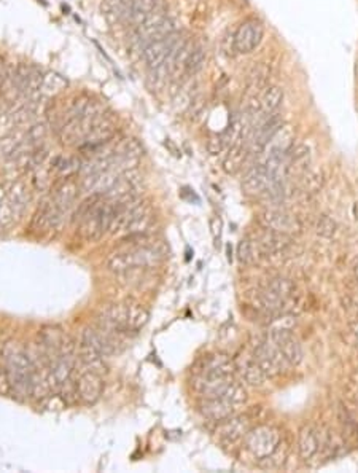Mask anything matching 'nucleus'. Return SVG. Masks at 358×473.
Wrapping results in <instances>:
<instances>
[{
    "mask_svg": "<svg viewBox=\"0 0 358 473\" xmlns=\"http://www.w3.org/2000/svg\"><path fill=\"white\" fill-rule=\"evenodd\" d=\"M125 246L110 253L107 258V268L115 275L155 268L168 253L163 242L153 241L147 234L129 236L125 238Z\"/></svg>",
    "mask_w": 358,
    "mask_h": 473,
    "instance_id": "f257e3e1",
    "label": "nucleus"
},
{
    "mask_svg": "<svg viewBox=\"0 0 358 473\" xmlns=\"http://www.w3.org/2000/svg\"><path fill=\"white\" fill-rule=\"evenodd\" d=\"M233 373V364L226 356H207L196 370L193 385L202 398H217L236 381Z\"/></svg>",
    "mask_w": 358,
    "mask_h": 473,
    "instance_id": "f03ea898",
    "label": "nucleus"
},
{
    "mask_svg": "<svg viewBox=\"0 0 358 473\" xmlns=\"http://www.w3.org/2000/svg\"><path fill=\"white\" fill-rule=\"evenodd\" d=\"M155 225V212L152 206L142 199L115 204V215L109 233L112 236H140L147 234Z\"/></svg>",
    "mask_w": 358,
    "mask_h": 473,
    "instance_id": "7ed1b4c3",
    "label": "nucleus"
},
{
    "mask_svg": "<svg viewBox=\"0 0 358 473\" xmlns=\"http://www.w3.org/2000/svg\"><path fill=\"white\" fill-rule=\"evenodd\" d=\"M2 360L11 392L20 398L30 397L32 375L35 369L32 360L29 357V352L23 349L15 341H10V343L2 347Z\"/></svg>",
    "mask_w": 358,
    "mask_h": 473,
    "instance_id": "20e7f679",
    "label": "nucleus"
},
{
    "mask_svg": "<svg viewBox=\"0 0 358 473\" xmlns=\"http://www.w3.org/2000/svg\"><path fill=\"white\" fill-rule=\"evenodd\" d=\"M148 319H150V313L142 304L126 301L104 308L99 316V323L128 336L140 332L147 325Z\"/></svg>",
    "mask_w": 358,
    "mask_h": 473,
    "instance_id": "39448f33",
    "label": "nucleus"
},
{
    "mask_svg": "<svg viewBox=\"0 0 358 473\" xmlns=\"http://www.w3.org/2000/svg\"><path fill=\"white\" fill-rule=\"evenodd\" d=\"M115 215V204L110 203L109 199L102 195L99 196L94 206L86 214L85 219L80 222V234L88 242H97L104 238V234L109 233L110 225H112Z\"/></svg>",
    "mask_w": 358,
    "mask_h": 473,
    "instance_id": "423d86ee",
    "label": "nucleus"
},
{
    "mask_svg": "<svg viewBox=\"0 0 358 473\" xmlns=\"http://www.w3.org/2000/svg\"><path fill=\"white\" fill-rule=\"evenodd\" d=\"M247 402V392L244 385L234 381L231 388L218 398H204L201 403V412L207 419L221 422L230 418L236 409Z\"/></svg>",
    "mask_w": 358,
    "mask_h": 473,
    "instance_id": "0eeeda50",
    "label": "nucleus"
},
{
    "mask_svg": "<svg viewBox=\"0 0 358 473\" xmlns=\"http://www.w3.org/2000/svg\"><path fill=\"white\" fill-rule=\"evenodd\" d=\"M280 432L274 426H257L250 429L244 437V446L258 460L268 457L280 445Z\"/></svg>",
    "mask_w": 358,
    "mask_h": 473,
    "instance_id": "6e6552de",
    "label": "nucleus"
},
{
    "mask_svg": "<svg viewBox=\"0 0 358 473\" xmlns=\"http://www.w3.org/2000/svg\"><path fill=\"white\" fill-rule=\"evenodd\" d=\"M125 336L126 335L113 332V330L99 323L96 327H86L83 330L82 341L94 347L104 357H112L115 354L123 351V347H125Z\"/></svg>",
    "mask_w": 358,
    "mask_h": 473,
    "instance_id": "1a4fd4ad",
    "label": "nucleus"
},
{
    "mask_svg": "<svg viewBox=\"0 0 358 473\" xmlns=\"http://www.w3.org/2000/svg\"><path fill=\"white\" fill-rule=\"evenodd\" d=\"M140 191H142V177L139 171L132 167V169L123 171L112 188L102 196L113 204H123L134 201V199H139Z\"/></svg>",
    "mask_w": 358,
    "mask_h": 473,
    "instance_id": "9d476101",
    "label": "nucleus"
},
{
    "mask_svg": "<svg viewBox=\"0 0 358 473\" xmlns=\"http://www.w3.org/2000/svg\"><path fill=\"white\" fill-rule=\"evenodd\" d=\"M264 26L260 20L257 18H249L239 24L233 37L234 49L240 54H250L255 52L263 40Z\"/></svg>",
    "mask_w": 358,
    "mask_h": 473,
    "instance_id": "9b49d317",
    "label": "nucleus"
},
{
    "mask_svg": "<svg viewBox=\"0 0 358 473\" xmlns=\"http://www.w3.org/2000/svg\"><path fill=\"white\" fill-rule=\"evenodd\" d=\"M253 357L260 364L266 376L279 375L283 366L288 364L273 341H258L255 351H253Z\"/></svg>",
    "mask_w": 358,
    "mask_h": 473,
    "instance_id": "f8f14e48",
    "label": "nucleus"
},
{
    "mask_svg": "<svg viewBox=\"0 0 358 473\" xmlns=\"http://www.w3.org/2000/svg\"><path fill=\"white\" fill-rule=\"evenodd\" d=\"M182 34L177 32L172 34L169 37H164V39H159V40H153L148 43V45L142 49V54H144V61L148 67V71L150 69H156L161 64H164L166 59L169 58V54L174 47L177 45V42L182 39Z\"/></svg>",
    "mask_w": 358,
    "mask_h": 473,
    "instance_id": "ddd939ff",
    "label": "nucleus"
},
{
    "mask_svg": "<svg viewBox=\"0 0 358 473\" xmlns=\"http://www.w3.org/2000/svg\"><path fill=\"white\" fill-rule=\"evenodd\" d=\"M271 341L276 345L277 349L282 352L290 365H298L302 360L301 345L293 332L285 327H276L271 330Z\"/></svg>",
    "mask_w": 358,
    "mask_h": 473,
    "instance_id": "4468645a",
    "label": "nucleus"
},
{
    "mask_svg": "<svg viewBox=\"0 0 358 473\" xmlns=\"http://www.w3.org/2000/svg\"><path fill=\"white\" fill-rule=\"evenodd\" d=\"M78 398L86 405H94L104 394V381L99 373L83 370L77 378Z\"/></svg>",
    "mask_w": 358,
    "mask_h": 473,
    "instance_id": "2eb2a0df",
    "label": "nucleus"
},
{
    "mask_svg": "<svg viewBox=\"0 0 358 473\" xmlns=\"http://www.w3.org/2000/svg\"><path fill=\"white\" fill-rule=\"evenodd\" d=\"M250 421L247 416H230V418L221 421L218 427V438L223 445L231 446L236 445L239 440H242L247 432L250 431Z\"/></svg>",
    "mask_w": 358,
    "mask_h": 473,
    "instance_id": "dca6fc26",
    "label": "nucleus"
},
{
    "mask_svg": "<svg viewBox=\"0 0 358 473\" xmlns=\"http://www.w3.org/2000/svg\"><path fill=\"white\" fill-rule=\"evenodd\" d=\"M80 191H82V186H80L75 177L61 179V182L54 186L51 198L54 204H56L61 210L69 214L70 209L73 208V204L77 201Z\"/></svg>",
    "mask_w": 358,
    "mask_h": 473,
    "instance_id": "f3484780",
    "label": "nucleus"
},
{
    "mask_svg": "<svg viewBox=\"0 0 358 473\" xmlns=\"http://www.w3.org/2000/svg\"><path fill=\"white\" fill-rule=\"evenodd\" d=\"M293 292V284L287 281V279H282V277H277L274 281H271L269 285L264 292L261 294V303L263 306L273 311L280 308L283 303H285L290 295H292Z\"/></svg>",
    "mask_w": 358,
    "mask_h": 473,
    "instance_id": "a211bd4d",
    "label": "nucleus"
},
{
    "mask_svg": "<svg viewBox=\"0 0 358 473\" xmlns=\"http://www.w3.org/2000/svg\"><path fill=\"white\" fill-rule=\"evenodd\" d=\"M261 222L268 229H273V232L283 233V234L298 232L300 229L298 220H296L292 214L285 212V210H279V209H271V210H266V212H263Z\"/></svg>",
    "mask_w": 358,
    "mask_h": 473,
    "instance_id": "6ab92c4d",
    "label": "nucleus"
},
{
    "mask_svg": "<svg viewBox=\"0 0 358 473\" xmlns=\"http://www.w3.org/2000/svg\"><path fill=\"white\" fill-rule=\"evenodd\" d=\"M283 102V90L277 85L266 86L258 97V120L263 121L268 116L274 115Z\"/></svg>",
    "mask_w": 358,
    "mask_h": 473,
    "instance_id": "aec40b11",
    "label": "nucleus"
},
{
    "mask_svg": "<svg viewBox=\"0 0 358 473\" xmlns=\"http://www.w3.org/2000/svg\"><path fill=\"white\" fill-rule=\"evenodd\" d=\"M242 188L249 195H261L268 190V176L266 167H264L263 161H257L252 164L242 179Z\"/></svg>",
    "mask_w": 358,
    "mask_h": 473,
    "instance_id": "412c9836",
    "label": "nucleus"
},
{
    "mask_svg": "<svg viewBox=\"0 0 358 473\" xmlns=\"http://www.w3.org/2000/svg\"><path fill=\"white\" fill-rule=\"evenodd\" d=\"M237 370L240 371V375H242L244 381L250 385H261L264 383V375L263 369L260 366V364L257 362L255 357H250V356H245V357H239L237 362H236Z\"/></svg>",
    "mask_w": 358,
    "mask_h": 473,
    "instance_id": "4be33fe9",
    "label": "nucleus"
},
{
    "mask_svg": "<svg viewBox=\"0 0 358 473\" xmlns=\"http://www.w3.org/2000/svg\"><path fill=\"white\" fill-rule=\"evenodd\" d=\"M78 359L82 365L85 366V370H90V371H94L99 373V375H102V373L107 371V365L104 362V356L99 351H96L94 347L90 346L88 343H83L80 345V349H78Z\"/></svg>",
    "mask_w": 358,
    "mask_h": 473,
    "instance_id": "5701e85b",
    "label": "nucleus"
},
{
    "mask_svg": "<svg viewBox=\"0 0 358 473\" xmlns=\"http://www.w3.org/2000/svg\"><path fill=\"white\" fill-rule=\"evenodd\" d=\"M298 448H300V456L304 460H309L317 454L320 448V440L317 431L312 426H306L301 429Z\"/></svg>",
    "mask_w": 358,
    "mask_h": 473,
    "instance_id": "b1692460",
    "label": "nucleus"
},
{
    "mask_svg": "<svg viewBox=\"0 0 358 473\" xmlns=\"http://www.w3.org/2000/svg\"><path fill=\"white\" fill-rule=\"evenodd\" d=\"M7 199L11 203V206H13L16 217L20 219V217L24 214V210L27 208V203H29V191H27V186L21 180H16V182H11L7 186Z\"/></svg>",
    "mask_w": 358,
    "mask_h": 473,
    "instance_id": "393cba45",
    "label": "nucleus"
},
{
    "mask_svg": "<svg viewBox=\"0 0 358 473\" xmlns=\"http://www.w3.org/2000/svg\"><path fill=\"white\" fill-rule=\"evenodd\" d=\"M159 5V0H132L131 10H129L128 24L135 29L140 26Z\"/></svg>",
    "mask_w": 358,
    "mask_h": 473,
    "instance_id": "a878e982",
    "label": "nucleus"
},
{
    "mask_svg": "<svg viewBox=\"0 0 358 473\" xmlns=\"http://www.w3.org/2000/svg\"><path fill=\"white\" fill-rule=\"evenodd\" d=\"M268 77H269V69L264 64H260L250 72L249 80H247V96H249L252 101L253 99L260 97L263 90L266 88Z\"/></svg>",
    "mask_w": 358,
    "mask_h": 473,
    "instance_id": "bb28decb",
    "label": "nucleus"
},
{
    "mask_svg": "<svg viewBox=\"0 0 358 473\" xmlns=\"http://www.w3.org/2000/svg\"><path fill=\"white\" fill-rule=\"evenodd\" d=\"M83 161L77 157H56L51 161V171L61 179L75 177V174L82 171Z\"/></svg>",
    "mask_w": 358,
    "mask_h": 473,
    "instance_id": "cd10ccee",
    "label": "nucleus"
},
{
    "mask_svg": "<svg viewBox=\"0 0 358 473\" xmlns=\"http://www.w3.org/2000/svg\"><path fill=\"white\" fill-rule=\"evenodd\" d=\"M206 48L204 47H193L191 49L187 61H185V67H183V76L185 77H195L197 72H199L204 64H206Z\"/></svg>",
    "mask_w": 358,
    "mask_h": 473,
    "instance_id": "c85d7f7f",
    "label": "nucleus"
},
{
    "mask_svg": "<svg viewBox=\"0 0 358 473\" xmlns=\"http://www.w3.org/2000/svg\"><path fill=\"white\" fill-rule=\"evenodd\" d=\"M66 86H67V82L63 77L58 76V73H54V72L45 73V78H43V83H42V96L56 95V92L63 91Z\"/></svg>",
    "mask_w": 358,
    "mask_h": 473,
    "instance_id": "c756f323",
    "label": "nucleus"
},
{
    "mask_svg": "<svg viewBox=\"0 0 358 473\" xmlns=\"http://www.w3.org/2000/svg\"><path fill=\"white\" fill-rule=\"evenodd\" d=\"M257 252H258V244H255V242L250 241V239L240 241L239 249H237V255H239L240 263H244V265L255 263Z\"/></svg>",
    "mask_w": 358,
    "mask_h": 473,
    "instance_id": "7c9ffc66",
    "label": "nucleus"
},
{
    "mask_svg": "<svg viewBox=\"0 0 358 473\" xmlns=\"http://www.w3.org/2000/svg\"><path fill=\"white\" fill-rule=\"evenodd\" d=\"M285 456H287L285 450L282 451V445H279V448H277L273 454H269V456L264 459H260V467H263V469H266V470L279 469V467L283 464V460H285Z\"/></svg>",
    "mask_w": 358,
    "mask_h": 473,
    "instance_id": "2f4dec72",
    "label": "nucleus"
},
{
    "mask_svg": "<svg viewBox=\"0 0 358 473\" xmlns=\"http://www.w3.org/2000/svg\"><path fill=\"white\" fill-rule=\"evenodd\" d=\"M336 229H338V225H336V222L331 219V217L328 215L320 217L319 223H317V233L320 236H323V238H333L336 233Z\"/></svg>",
    "mask_w": 358,
    "mask_h": 473,
    "instance_id": "473e14b6",
    "label": "nucleus"
},
{
    "mask_svg": "<svg viewBox=\"0 0 358 473\" xmlns=\"http://www.w3.org/2000/svg\"><path fill=\"white\" fill-rule=\"evenodd\" d=\"M225 148H228V147L225 144L223 138H221V134H215L207 140V150L211 155H218V153L223 152Z\"/></svg>",
    "mask_w": 358,
    "mask_h": 473,
    "instance_id": "72a5a7b5",
    "label": "nucleus"
},
{
    "mask_svg": "<svg viewBox=\"0 0 358 473\" xmlns=\"http://www.w3.org/2000/svg\"><path fill=\"white\" fill-rule=\"evenodd\" d=\"M8 69H10V64H5V59L0 56V97L4 96L5 83H7V78H8Z\"/></svg>",
    "mask_w": 358,
    "mask_h": 473,
    "instance_id": "f704fd0d",
    "label": "nucleus"
},
{
    "mask_svg": "<svg viewBox=\"0 0 358 473\" xmlns=\"http://www.w3.org/2000/svg\"><path fill=\"white\" fill-rule=\"evenodd\" d=\"M8 394H11V388L8 383L7 371H5L4 365H0V395H8Z\"/></svg>",
    "mask_w": 358,
    "mask_h": 473,
    "instance_id": "c9c22d12",
    "label": "nucleus"
},
{
    "mask_svg": "<svg viewBox=\"0 0 358 473\" xmlns=\"http://www.w3.org/2000/svg\"><path fill=\"white\" fill-rule=\"evenodd\" d=\"M5 196H7V186L0 185V204H2V201L5 199Z\"/></svg>",
    "mask_w": 358,
    "mask_h": 473,
    "instance_id": "e433bc0d",
    "label": "nucleus"
},
{
    "mask_svg": "<svg viewBox=\"0 0 358 473\" xmlns=\"http://www.w3.org/2000/svg\"><path fill=\"white\" fill-rule=\"evenodd\" d=\"M354 217L358 220V203L354 206Z\"/></svg>",
    "mask_w": 358,
    "mask_h": 473,
    "instance_id": "4c0bfd02",
    "label": "nucleus"
}]
</instances>
